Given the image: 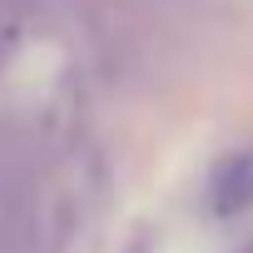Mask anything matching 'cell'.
Here are the masks:
<instances>
[{"label":"cell","mask_w":253,"mask_h":253,"mask_svg":"<svg viewBox=\"0 0 253 253\" xmlns=\"http://www.w3.org/2000/svg\"><path fill=\"white\" fill-rule=\"evenodd\" d=\"M209 209L218 218H233V213L253 209V149H238V154H228L213 169V179H209Z\"/></svg>","instance_id":"obj_1"}]
</instances>
